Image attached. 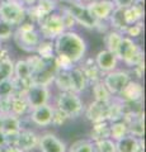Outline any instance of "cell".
Wrapping results in <instances>:
<instances>
[{"mask_svg": "<svg viewBox=\"0 0 146 152\" xmlns=\"http://www.w3.org/2000/svg\"><path fill=\"white\" fill-rule=\"evenodd\" d=\"M54 50L60 69H70L84 60L88 43L85 38L74 29L64 31L54 39Z\"/></svg>", "mask_w": 146, "mask_h": 152, "instance_id": "obj_1", "label": "cell"}, {"mask_svg": "<svg viewBox=\"0 0 146 152\" xmlns=\"http://www.w3.org/2000/svg\"><path fill=\"white\" fill-rule=\"evenodd\" d=\"M26 60L32 67V83L46 85V86H50L54 83L55 75L60 69L57 57H41L34 53Z\"/></svg>", "mask_w": 146, "mask_h": 152, "instance_id": "obj_2", "label": "cell"}, {"mask_svg": "<svg viewBox=\"0 0 146 152\" xmlns=\"http://www.w3.org/2000/svg\"><path fill=\"white\" fill-rule=\"evenodd\" d=\"M13 39L18 48L28 53H36V50L41 42V36L36 28V24L32 22L24 20L17 29L13 32Z\"/></svg>", "mask_w": 146, "mask_h": 152, "instance_id": "obj_3", "label": "cell"}, {"mask_svg": "<svg viewBox=\"0 0 146 152\" xmlns=\"http://www.w3.org/2000/svg\"><path fill=\"white\" fill-rule=\"evenodd\" d=\"M0 20L17 28L27 20V7L19 0H0Z\"/></svg>", "mask_w": 146, "mask_h": 152, "instance_id": "obj_4", "label": "cell"}, {"mask_svg": "<svg viewBox=\"0 0 146 152\" xmlns=\"http://www.w3.org/2000/svg\"><path fill=\"white\" fill-rule=\"evenodd\" d=\"M118 61H122L128 67H135L136 65L144 62V51L134 41V38L123 36L116 51Z\"/></svg>", "mask_w": 146, "mask_h": 152, "instance_id": "obj_5", "label": "cell"}, {"mask_svg": "<svg viewBox=\"0 0 146 152\" xmlns=\"http://www.w3.org/2000/svg\"><path fill=\"white\" fill-rule=\"evenodd\" d=\"M55 107L60 109L69 119L80 117L85 109V105H84L80 95L73 91H60L56 96Z\"/></svg>", "mask_w": 146, "mask_h": 152, "instance_id": "obj_6", "label": "cell"}, {"mask_svg": "<svg viewBox=\"0 0 146 152\" xmlns=\"http://www.w3.org/2000/svg\"><path fill=\"white\" fill-rule=\"evenodd\" d=\"M65 10H67L75 19L76 24H80L87 29H99L103 22H97L90 13H89L87 5L81 1H62V7Z\"/></svg>", "mask_w": 146, "mask_h": 152, "instance_id": "obj_7", "label": "cell"}, {"mask_svg": "<svg viewBox=\"0 0 146 152\" xmlns=\"http://www.w3.org/2000/svg\"><path fill=\"white\" fill-rule=\"evenodd\" d=\"M37 26H38L37 31H38L41 38L50 41H54L59 34H61L64 31H66L62 18H61V14L56 12L47 14L46 17H43L37 23Z\"/></svg>", "mask_w": 146, "mask_h": 152, "instance_id": "obj_8", "label": "cell"}, {"mask_svg": "<svg viewBox=\"0 0 146 152\" xmlns=\"http://www.w3.org/2000/svg\"><path fill=\"white\" fill-rule=\"evenodd\" d=\"M132 79L131 77V74L127 72L126 70H113L111 72H107L103 75L102 81L104 84V86L108 89L113 96H117L123 89L127 83Z\"/></svg>", "mask_w": 146, "mask_h": 152, "instance_id": "obj_9", "label": "cell"}, {"mask_svg": "<svg viewBox=\"0 0 146 152\" xmlns=\"http://www.w3.org/2000/svg\"><path fill=\"white\" fill-rule=\"evenodd\" d=\"M23 95H24L29 109H32L48 103L51 98V91H50V88L46 86V85L32 83L28 86V89L23 93Z\"/></svg>", "mask_w": 146, "mask_h": 152, "instance_id": "obj_10", "label": "cell"}, {"mask_svg": "<svg viewBox=\"0 0 146 152\" xmlns=\"http://www.w3.org/2000/svg\"><path fill=\"white\" fill-rule=\"evenodd\" d=\"M40 136L37 134L34 131L29 129V128H21L18 134L13 138V143L23 151V152H31L38 147Z\"/></svg>", "mask_w": 146, "mask_h": 152, "instance_id": "obj_11", "label": "cell"}, {"mask_svg": "<svg viewBox=\"0 0 146 152\" xmlns=\"http://www.w3.org/2000/svg\"><path fill=\"white\" fill-rule=\"evenodd\" d=\"M90 15L97 22H107L114 10V4L112 0H94V1L85 4Z\"/></svg>", "mask_w": 146, "mask_h": 152, "instance_id": "obj_12", "label": "cell"}, {"mask_svg": "<svg viewBox=\"0 0 146 152\" xmlns=\"http://www.w3.org/2000/svg\"><path fill=\"white\" fill-rule=\"evenodd\" d=\"M29 121L37 127H48L51 126L52 121V113H54V105L50 103L43 104V105L29 109Z\"/></svg>", "mask_w": 146, "mask_h": 152, "instance_id": "obj_13", "label": "cell"}, {"mask_svg": "<svg viewBox=\"0 0 146 152\" xmlns=\"http://www.w3.org/2000/svg\"><path fill=\"white\" fill-rule=\"evenodd\" d=\"M22 128V121L21 117H17L12 113L3 114L1 117V124H0V131L7 136L8 145L13 143V138L18 134V132Z\"/></svg>", "mask_w": 146, "mask_h": 152, "instance_id": "obj_14", "label": "cell"}, {"mask_svg": "<svg viewBox=\"0 0 146 152\" xmlns=\"http://www.w3.org/2000/svg\"><path fill=\"white\" fill-rule=\"evenodd\" d=\"M94 62H95L97 67L99 69L101 72L104 75L117 69V66H118V58H117L116 53H113L112 51L106 48V50H102L98 52L95 58H94Z\"/></svg>", "mask_w": 146, "mask_h": 152, "instance_id": "obj_15", "label": "cell"}, {"mask_svg": "<svg viewBox=\"0 0 146 152\" xmlns=\"http://www.w3.org/2000/svg\"><path fill=\"white\" fill-rule=\"evenodd\" d=\"M116 152H139L145 150V142L142 137H135L132 134H126L122 138L114 141Z\"/></svg>", "mask_w": 146, "mask_h": 152, "instance_id": "obj_16", "label": "cell"}, {"mask_svg": "<svg viewBox=\"0 0 146 152\" xmlns=\"http://www.w3.org/2000/svg\"><path fill=\"white\" fill-rule=\"evenodd\" d=\"M117 96L123 102H142L144 86L141 83L131 79Z\"/></svg>", "mask_w": 146, "mask_h": 152, "instance_id": "obj_17", "label": "cell"}, {"mask_svg": "<svg viewBox=\"0 0 146 152\" xmlns=\"http://www.w3.org/2000/svg\"><path fill=\"white\" fill-rule=\"evenodd\" d=\"M38 148L41 152H66V145L54 133L40 136Z\"/></svg>", "mask_w": 146, "mask_h": 152, "instance_id": "obj_18", "label": "cell"}, {"mask_svg": "<svg viewBox=\"0 0 146 152\" xmlns=\"http://www.w3.org/2000/svg\"><path fill=\"white\" fill-rule=\"evenodd\" d=\"M107 110H108V103L94 100L84 109V113H85L88 121H90L92 123H98L107 121Z\"/></svg>", "mask_w": 146, "mask_h": 152, "instance_id": "obj_19", "label": "cell"}, {"mask_svg": "<svg viewBox=\"0 0 146 152\" xmlns=\"http://www.w3.org/2000/svg\"><path fill=\"white\" fill-rule=\"evenodd\" d=\"M144 0H136V1L132 4V5L127 7L123 9V15L126 19L127 26L135 24V23L142 22L144 18Z\"/></svg>", "mask_w": 146, "mask_h": 152, "instance_id": "obj_20", "label": "cell"}, {"mask_svg": "<svg viewBox=\"0 0 146 152\" xmlns=\"http://www.w3.org/2000/svg\"><path fill=\"white\" fill-rule=\"evenodd\" d=\"M69 72H70V79H71L73 93L80 94V93H83L84 90H87V88L90 85L80 67L73 66V67L69 69Z\"/></svg>", "mask_w": 146, "mask_h": 152, "instance_id": "obj_21", "label": "cell"}, {"mask_svg": "<svg viewBox=\"0 0 146 152\" xmlns=\"http://www.w3.org/2000/svg\"><path fill=\"white\" fill-rule=\"evenodd\" d=\"M28 110H29V107H28L24 95L19 93H14L10 96V100H9V113H12L17 117H22Z\"/></svg>", "mask_w": 146, "mask_h": 152, "instance_id": "obj_22", "label": "cell"}, {"mask_svg": "<svg viewBox=\"0 0 146 152\" xmlns=\"http://www.w3.org/2000/svg\"><path fill=\"white\" fill-rule=\"evenodd\" d=\"M80 69H81V71L84 72V75H85V77L88 79L89 84H93L98 81V80H102L103 77V74L99 71V69L97 67L95 62H94L93 58H88L83 62V65L80 66Z\"/></svg>", "mask_w": 146, "mask_h": 152, "instance_id": "obj_23", "label": "cell"}, {"mask_svg": "<svg viewBox=\"0 0 146 152\" xmlns=\"http://www.w3.org/2000/svg\"><path fill=\"white\" fill-rule=\"evenodd\" d=\"M109 22V26L113 31H117L123 34L126 28L128 27L126 23V19H125V15H123V9L121 8H114V10L112 12L111 17L108 18V20Z\"/></svg>", "mask_w": 146, "mask_h": 152, "instance_id": "obj_24", "label": "cell"}, {"mask_svg": "<svg viewBox=\"0 0 146 152\" xmlns=\"http://www.w3.org/2000/svg\"><path fill=\"white\" fill-rule=\"evenodd\" d=\"M32 75V67L27 60H18L13 66V77L18 80H29Z\"/></svg>", "mask_w": 146, "mask_h": 152, "instance_id": "obj_25", "label": "cell"}, {"mask_svg": "<svg viewBox=\"0 0 146 152\" xmlns=\"http://www.w3.org/2000/svg\"><path fill=\"white\" fill-rule=\"evenodd\" d=\"M54 84L57 86L60 91H73L69 69H59V71L55 75Z\"/></svg>", "mask_w": 146, "mask_h": 152, "instance_id": "obj_26", "label": "cell"}, {"mask_svg": "<svg viewBox=\"0 0 146 152\" xmlns=\"http://www.w3.org/2000/svg\"><path fill=\"white\" fill-rule=\"evenodd\" d=\"M104 138H111V132H109V122L103 121L98 123H93L92 131H90V140L99 141Z\"/></svg>", "mask_w": 146, "mask_h": 152, "instance_id": "obj_27", "label": "cell"}, {"mask_svg": "<svg viewBox=\"0 0 146 152\" xmlns=\"http://www.w3.org/2000/svg\"><path fill=\"white\" fill-rule=\"evenodd\" d=\"M92 93H93L94 100H98V102L109 103L113 98V95L108 91V89L104 86L102 80H98V81L92 84Z\"/></svg>", "mask_w": 146, "mask_h": 152, "instance_id": "obj_28", "label": "cell"}, {"mask_svg": "<svg viewBox=\"0 0 146 152\" xmlns=\"http://www.w3.org/2000/svg\"><path fill=\"white\" fill-rule=\"evenodd\" d=\"M109 132H111V138L113 141H117L125 137L126 134H128V128H127V123L121 119L116 122L109 123Z\"/></svg>", "mask_w": 146, "mask_h": 152, "instance_id": "obj_29", "label": "cell"}, {"mask_svg": "<svg viewBox=\"0 0 146 152\" xmlns=\"http://www.w3.org/2000/svg\"><path fill=\"white\" fill-rule=\"evenodd\" d=\"M122 37H123V34L117 31H109L106 33L104 36V45H106V48L112 51L113 53H116L117 48H118V45L122 39Z\"/></svg>", "mask_w": 146, "mask_h": 152, "instance_id": "obj_30", "label": "cell"}, {"mask_svg": "<svg viewBox=\"0 0 146 152\" xmlns=\"http://www.w3.org/2000/svg\"><path fill=\"white\" fill-rule=\"evenodd\" d=\"M13 61L8 56L1 57V51H0V81L13 76Z\"/></svg>", "mask_w": 146, "mask_h": 152, "instance_id": "obj_31", "label": "cell"}, {"mask_svg": "<svg viewBox=\"0 0 146 152\" xmlns=\"http://www.w3.org/2000/svg\"><path fill=\"white\" fill-rule=\"evenodd\" d=\"M66 152H94V146L92 140H79L69 147Z\"/></svg>", "mask_w": 146, "mask_h": 152, "instance_id": "obj_32", "label": "cell"}, {"mask_svg": "<svg viewBox=\"0 0 146 152\" xmlns=\"http://www.w3.org/2000/svg\"><path fill=\"white\" fill-rule=\"evenodd\" d=\"M36 53L41 57H52L55 56V50H54V41L50 39H43L42 38L38 47L36 50Z\"/></svg>", "mask_w": 146, "mask_h": 152, "instance_id": "obj_33", "label": "cell"}, {"mask_svg": "<svg viewBox=\"0 0 146 152\" xmlns=\"http://www.w3.org/2000/svg\"><path fill=\"white\" fill-rule=\"evenodd\" d=\"M94 152H116V143L112 138L94 141Z\"/></svg>", "mask_w": 146, "mask_h": 152, "instance_id": "obj_34", "label": "cell"}, {"mask_svg": "<svg viewBox=\"0 0 146 152\" xmlns=\"http://www.w3.org/2000/svg\"><path fill=\"white\" fill-rule=\"evenodd\" d=\"M15 93V86H14L13 77L4 79L0 81V99H8Z\"/></svg>", "mask_w": 146, "mask_h": 152, "instance_id": "obj_35", "label": "cell"}, {"mask_svg": "<svg viewBox=\"0 0 146 152\" xmlns=\"http://www.w3.org/2000/svg\"><path fill=\"white\" fill-rule=\"evenodd\" d=\"M142 31H144L142 22H139V23H135V24H131V26L127 27L125 33H123V36H127L130 38H136V37L141 36Z\"/></svg>", "mask_w": 146, "mask_h": 152, "instance_id": "obj_36", "label": "cell"}, {"mask_svg": "<svg viewBox=\"0 0 146 152\" xmlns=\"http://www.w3.org/2000/svg\"><path fill=\"white\" fill-rule=\"evenodd\" d=\"M67 119H69V118L65 115V114L61 112L60 109H57L54 105V113H52V121H51V124H52L54 127H61L62 124L66 123Z\"/></svg>", "mask_w": 146, "mask_h": 152, "instance_id": "obj_37", "label": "cell"}, {"mask_svg": "<svg viewBox=\"0 0 146 152\" xmlns=\"http://www.w3.org/2000/svg\"><path fill=\"white\" fill-rule=\"evenodd\" d=\"M60 14H61V18H62L65 29H66V31H71L73 28L76 26V22H75V19L73 18V15L67 10H65V9H62V8H61Z\"/></svg>", "mask_w": 146, "mask_h": 152, "instance_id": "obj_38", "label": "cell"}, {"mask_svg": "<svg viewBox=\"0 0 146 152\" xmlns=\"http://www.w3.org/2000/svg\"><path fill=\"white\" fill-rule=\"evenodd\" d=\"M13 32H14L13 27H10L9 24H7V23L0 20V42L7 41V39H9V38H12Z\"/></svg>", "mask_w": 146, "mask_h": 152, "instance_id": "obj_39", "label": "cell"}, {"mask_svg": "<svg viewBox=\"0 0 146 152\" xmlns=\"http://www.w3.org/2000/svg\"><path fill=\"white\" fill-rule=\"evenodd\" d=\"M113 4H114L116 8H121V9H125L127 7L132 5V4L136 1V0H112Z\"/></svg>", "mask_w": 146, "mask_h": 152, "instance_id": "obj_40", "label": "cell"}, {"mask_svg": "<svg viewBox=\"0 0 146 152\" xmlns=\"http://www.w3.org/2000/svg\"><path fill=\"white\" fill-rule=\"evenodd\" d=\"M4 152H23V151L15 145H7L5 148H4Z\"/></svg>", "mask_w": 146, "mask_h": 152, "instance_id": "obj_41", "label": "cell"}, {"mask_svg": "<svg viewBox=\"0 0 146 152\" xmlns=\"http://www.w3.org/2000/svg\"><path fill=\"white\" fill-rule=\"evenodd\" d=\"M5 145H8V138H7V136L4 134L1 131H0V147L5 146Z\"/></svg>", "mask_w": 146, "mask_h": 152, "instance_id": "obj_42", "label": "cell"}, {"mask_svg": "<svg viewBox=\"0 0 146 152\" xmlns=\"http://www.w3.org/2000/svg\"><path fill=\"white\" fill-rule=\"evenodd\" d=\"M22 4H24L26 7H29V5H33V4L37 3V0H19Z\"/></svg>", "mask_w": 146, "mask_h": 152, "instance_id": "obj_43", "label": "cell"}, {"mask_svg": "<svg viewBox=\"0 0 146 152\" xmlns=\"http://www.w3.org/2000/svg\"><path fill=\"white\" fill-rule=\"evenodd\" d=\"M81 3H84V4H87V3H90V1H94V0H80Z\"/></svg>", "mask_w": 146, "mask_h": 152, "instance_id": "obj_44", "label": "cell"}, {"mask_svg": "<svg viewBox=\"0 0 146 152\" xmlns=\"http://www.w3.org/2000/svg\"><path fill=\"white\" fill-rule=\"evenodd\" d=\"M62 1H80V0H62Z\"/></svg>", "mask_w": 146, "mask_h": 152, "instance_id": "obj_45", "label": "cell"}, {"mask_svg": "<svg viewBox=\"0 0 146 152\" xmlns=\"http://www.w3.org/2000/svg\"><path fill=\"white\" fill-rule=\"evenodd\" d=\"M139 152H145V150H140V151H139Z\"/></svg>", "mask_w": 146, "mask_h": 152, "instance_id": "obj_46", "label": "cell"}, {"mask_svg": "<svg viewBox=\"0 0 146 152\" xmlns=\"http://www.w3.org/2000/svg\"><path fill=\"white\" fill-rule=\"evenodd\" d=\"M1 50H3V48H1V43H0V51H1Z\"/></svg>", "mask_w": 146, "mask_h": 152, "instance_id": "obj_47", "label": "cell"}]
</instances>
